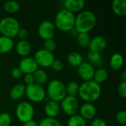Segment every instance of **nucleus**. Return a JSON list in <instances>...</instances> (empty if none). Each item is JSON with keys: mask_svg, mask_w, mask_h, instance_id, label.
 Masks as SVG:
<instances>
[{"mask_svg": "<svg viewBox=\"0 0 126 126\" xmlns=\"http://www.w3.org/2000/svg\"><path fill=\"white\" fill-rule=\"evenodd\" d=\"M116 120L120 125H126V111L121 110L116 115Z\"/></svg>", "mask_w": 126, "mask_h": 126, "instance_id": "nucleus-33", "label": "nucleus"}, {"mask_svg": "<svg viewBox=\"0 0 126 126\" xmlns=\"http://www.w3.org/2000/svg\"><path fill=\"white\" fill-rule=\"evenodd\" d=\"M64 9L75 14V13L81 12L85 6L83 0H66L63 3Z\"/></svg>", "mask_w": 126, "mask_h": 126, "instance_id": "nucleus-15", "label": "nucleus"}, {"mask_svg": "<svg viewBox=\"0 0 126 126\" xmlns=\"http://www.w3.org/2000/svg\"><path fill=\"white\" fill-rule=\"evenodd\" d=\"M18 20L11 16H6L0 20V33L2 36L12 38L16 37L20 29Z\"/></svg>", "mask_w": 126, "mask_h": 126, "instance_id": "nucleus-5", "label": "nucleus"}, {"mask_svg": "<svg viewBox=\"0 0 126 126\" xmlns=\"http://www.w3.org/2000/svg\"><path fill=\"white\" fill-rule=\"evenodd\" d=\"M67 62L72 67H78L83 63V56L78 52H72L67 55Z\"/></svg>", "mask_w": 126, "mask_h": 126, "instance_id": "nucleus-22", "label": "nucleus"}, {"mask_svg": "<svg viewBox=\"0 0 126 126\" xmlns=\"http://www.w3.org/2000/svg\"><path fill=\"white\" fill-rule=\"evenodd\" d=\"M14 47V43L12 38L1 36L0 37V54L10 52Z\"/></svg>", "mask_w": 126, "mask_h": 126, "instance_id": "nucleus-21", "label": "nucleus"}, {"mask_svg": "<svg viewBox=\"0 0 126 126\" xmlns=\"http://www.w3.org/2000/svg\"><path fill=\"white\" fill-rule=\"evenodd\" d=\"M87 58L89 61V63H90L92 65L94 64L96 66H100L103 63V57L100 55V53H98V52L89 51L87 55Z\"/></svg>", "mask_w": 126, "mask_h": 126, "instance_id": "nucleus-25", "label": "nucleus"}, {"mask_svg": "<svg viewBox=\"0 0 126 126\" xmlns=\"http://www.w3.org/2000/svg\"><path fill=\"white\" fill-rule=\"evenodd\" d=\"M16 36L20 39V40H26V38L28 36V32L27 30L24 28H20L19 30L18 31V33Z\"/></svg>", "mask_w": 126, "mask_h": 126, "instance_id": "nucleus-37", "label": "nucleus"}, {"mask_svg": "<svg viewBox=\"0 0 126 126\" xmlns=\"http://www.w3.org/2000/svg\"><path fill=\"white\" fill-rule=\"evenodd\" d=\"M11 117L7 112L0 114V126H10L11 124Z\"/></svg>", "mask_w": 126, "mask_h": 126, "instance_id": "nucleus-32", "label": "nucleus"}, {"mask_svg": "<svg viewBox=\"0 0 126 126\" xmlns=\"http://www.w3.org/2000/svg\"><path fill=\"white\" fill-rule=\"evenodd\" d=\"M76 41L80 47L84 48L89 47L91 37L89 33H78L76 36Z\"/></svg>", "mask_w": 126, "mask_h": 126, "instance_id": "nucleus-28", "label": "nucleus"}, {"mask_svg": "<svg viewBox=\"0 0 126 126\" xmlns=\"http://www.w3.org/2000/svg\"><path fill=\"white\" fill-rule=\"evenodd\" d=\"M101 86L93 80L83 82L79 88L78 95L86 103H94L97 101L101 94Z\"/></svg>", "mask_w": 126, "mask_h": 126, "instance_id": "nucleus-2", "label": "nucleus"}, {"mask_svg": "<svg viewBox=\"0 0 126 126\" xmlns=\"http://www.w3.org/2000/svg\"><path fill=\"white\" fill-rule=\"evenodd\" d=\"M126 126V125H124V126Z\"/></svg>", "mask_w": 126, "mask_h": 126, "instance_id": "nucleus-42", "label": "nucleus"}, {"mask_svg": "<svg viewBox=\"0 0 126 126\" xmlns=\"http://www.w3.org/2000/svg\"><path fill=\"white\" fill-rule=\"evenodd\" d=\"M23 126H38V123L36 121L32 120H30L28 122L24 123Z\"/></svg>", "mask_w": 126, "mask_h": 126, "instance_id": "nucleus-40", "label": "nucleus"}, {"mask_svg": "<svg viewBox=\"0 0 126 126\" xmlns=\"http://www.w3.org/2000/svg\"><path fill=\"white\" fill-rule=\"evenodd\" d=\"M109 78V72L105 68H99L94 72L93 80L98 84L105 83Z\"/></svg>", "mask_w": 126, "mask_h": 126, "instance_id": "nucleus-24", "label": "nucleus"}, {"mask_svg": "<svg viewBox=\"0 0 126 126\" xmlns=\"http://www.w3.org/2000/svg\"><path fill=\"white\" fill-rule=\"evenodd\" d=\"M123 63H124V58L123 55L117 52L111 55L109 61V66L113 71H118L122 68Z\"/></svg>", "mask_w": 126, "mask_h": 126, "instance_id": "nucleus-19", "label": "nucleus"}, {"mask_svg": "<svg viewBox=\"0 0 126 126\" xmlns=\"http://www.w3.org/2000/svg\"><path fill=\"white\" fill-rule=\"evenodd\" d=\"M55 24L52 21H43L38 27V34L39 37L44 41L52 39L55 34Z\"/></svg>", "mask_w": 126, "mask_h": 126, "instance_id": "nucleus-10", "label": "nucleus"}, {"mask_svg": "<svg viewBox=\"0 0 126 126\" xmlns=\"http://www.w3.org/2000/svg\"><path fill=\"white\" fill-rule=\"evenodd\" d=\"M25 95L27 99L32 103H41L46 97V91L42 86L36 83L26 86Z\"/></svg>", "mask_w": 126, "mask_h": 126, "instance_id": "nucleus-7", "label": "nucleus"}, {"mask_svg": "<svg viewBox=\"0 0 126 126\" xmlns=\"http://www.w3.org/2000/svg\"><path fill=\"white\" fill-rule=\"evenodd\" d=\"M80 85L76 81H70L66 86V95L72 97H77L79 93Z\"/></svg>", "mask_w": 126, "mask_h": 126, "instance_id": "nucleus-27", "label": "nucleus"}, {"mask_svg": "<svg viewBox=\"0 0 126 126\" xmlns=\"http://www.w3.org/2000/svg\"><path fill=\"white\" fill-rule=\"evenodd\" d=\"M43 47L44 50L52 53L56 49V43L53 39H48L44 41Z\"/></svg>", "mask_w": 126, "mask_h": 126, "instance_id": "nucleus-31", "label": "nucleus"}, {"mask_svg": "<svg viewBox=\"0 0 126 126\" xmlns=\"http://www.w3.org/2000/svg\"><path fill=\"white\" fill-rule=\"evenodd\" d=\"M32 76L34 79V83H36L40 86H42L43 84L46 83L48 80V75L44 69H38L32 74Z\"/></svg>", "mask_w": 126, "mask_h": 126, "instance_id": "nucleus-23", "label": "nucleus"}, {"mask_svg": "<svg viewBox=\"0 0 126 126\" xmlns=\"http://www.w3.org/2000/svg\"><path fill=\"white\" fill-rule=\"evenodd\" d=\"M91 126H107V124L103 120L100 118H95L92 122Z\"/></svg>", "mask_w": 126, "mask_h": 126, "instance_id": "nucleus-38", "label": "nucleus"}, {"mask_svg": "<svg viewBox=\"0 0 126 126\" xmlns=\"http://www.w3.org/2000/svg\"><path fill=\"white\" fill-rule=\"evenodd\" d=\"M95 69L93 65L89 62H83L78 67V73L79 77L85 81L93 80Z\"/></svg>", "mask_w": 126, "mask_h": 126, "instance_id": "nucleus-12", "label": "nucleus"}, {"mask_svg": "<svg viewBox=\"0 0 126 126\" xmlns=\"http://www.w3.org/2000/svg\"><path fill=\"white\" fill-rule=\"evenodd\" d=\"M4 10L6 13L13 14L18 12L20 9V4L16 1H7L4 4Z\"/></svg>", "mask_w": 126, "mask_h": 126, "instance_id": "nucleus-26", "label": "nucleus"}, {"mask_svg": "<svg viewBox=\"0 0 126 126\" xmlns=\"http://www.w3.org/2000/svg\"><path fill=\"white\" fill-rule=\"evenodd\" d=\"M80 116L83 117L85 120H89L93 119L96 114H97V109L96 107L91 103H83L80 109Z\"/></svg>", "mask_w": 126, "mask_h": 126, "instance_id": "nucleus-14", "label": "nucleus"}, {"mask_svg": "<svg viewBox=\"0 0 126 126\" xmlns=\"http://www.w3.org/2000/svg\"><path fill=\"white\" fill-rule=\"evenodd\" d=\"M25 88L24 84L18 83L13 86L10 91V97L13 100H18L25 95Z\"/></svg>", "mask_w": 126, "mask_h": 126, "instance_id": "nucleus-18", "label": "nucleus"}, {"mask_svg": "<svg viewBox=\"0 0 126 126\" xmlns=\"http://www.w3.org/2000/svg\"><path fill=\"white\" fill-rule=\"evenodd\" d=\"M117 93L122 98L126 97V82H121L117 88Z\"/></svg>", "mask_w": 126, "mask_h": 126, "instance_id": "nucleus-35", "label": "nucleus"}, {"mask_svg": "<svg viewBox=\"0 0 126 126\" xmlns=\"http://www.w3.org/2000/svg\"><path fill=\"white\" fill-rule=\"evenodd\" d=\"M60 109L61 107L58 103L52 100H48L44 106V112L49 118H55L59 114Z\"/></svg>", "mask_w": 126, "mask_h": 126, "instance_id": "nucleus-16", "label": "nucleus"}, {"mask_svg": "<svg viewBox=\"0 0 126 126\" xmlns=\"http://www.w3.org/2000/svg\"><path fill=\"white\" fill-rule=\"evenodd\" d=\"M16 51L18 55L23 58L28 57L31 52V45L27 40H20L16 45Z\"/></svg>", "mask_w": 126, "mask_h": 126, "instance_id": "nucleus-17", "label": "nucleus"}, {"mask_svg": "<svg viewBox=\"0 0 126 126\" xmlns=\"http://www.w3.org/2000/svg\"><path fill=\"white\" fill-rule=\"evenodd\" d=\"M46 94L49 100L61 102L66 96V85L60 80H52L47 85Z\"/></svg>", "mask_w": 126, "mask_h": 126, "instance_id": "nucleus-4", "label": "nucleus"}, {"mask_svg": "<svg viewBox=\"0 0 126 126\" xmlns=\"http://www.w3.org/2000/svg\"><path fill=\"white\" fill-rule=\"evenodd\" d=\"M24 81L27 84V86L34 83V79H33L32 74H26V75H24Z\"/></svg>", "mask_w": 126, "mask_h": 126, "instance_id": "nucleus-39", "label": "nucleus"}, {"mask_svg": "<svg viewBox=\"0 0 126 126\" xmlns=\"http://www.w3.org/2000/svg\"><path fill=\"white\" fill-rule=\"evenodd\" d=\"M67 126H86V120L78 114L70 117L68 120Z\"/></svg>", "mask_w": 126, "mask_h": 126, "instance_id": "nucleus-29", "label": "nucleus"}, {"mask_svg": "<svg viewBox=\"0 0 126 126\" xmlns=\"http://www.w3.org/2000/svg\"><path fill=\"white\" fill-rule=\"evenodd\" d=\"M38 126H62L61 123L55 118L46 117L41 120L38 123Z\"/></svg>", "mask_w": 126, "mask_h": 126, "instance_id": "nucleus-30", "label": "nucleus"}, {"mask_svg": "<svg viewBox=\"0 0 126 126\" xmlns=\"http://www.w3.org/2000/svg\"><path fill=\"white\" fill-rule=\"evenodd\" d=\"M97 24L95 14L89 10L80 12L75 16V30L78 33H89Z\"/></svg>", "mask_w": 126, "mask_h": 126, "instance_id": "nucleus-1", "label": "nucleus"}, {"mask_svg": "<svg viewBox=\"0 0 126 126\" xmlns=\"http://www.w3.org/2000/svg\"><path fill=\"white\" fill-rule=\"evenodd\" d=\"M106 46H107L106 39L101 35H97L91 38V41L88 47L89 49V51L100 53L103 50H105V49L106 48Z\"/></svg>", "mask_w": 126, "mask_h": 126, "instance_id": "nucleus-13", "label": "nucleus"}, {"mask_svg": "<svg viewBox=\"0 0 126 126\" xmlns=\"http://www.w3.org/2000/svg\"><path fill=\"white\" fill-rule=\"evenodd\" d=\"M111 9L113 12L120 16L126 15V0H114L111 4Z\"/></svg>", "mask_w": 126, "mask_h": 126, "instance_id": "nucleus-20", "label": "nucleus"}, {"mask_svg": "<svg viewBox=\"0 0 126 126\" xmlns=\"http://www.w3.org/2000/svg\"><path fill=\"white\" fill-rule=\"evenodd\" d=\"M22 75L23 73L18 67L13 68L11 71V76L14 79H19L21 77H22Z\"/></svg>", "mask_w": 126, "mask_h": 126, "instance_id": "nucleus-36", "label": "nucleus"}, {"mask_svg": "<svg viewBox=\"0 0 126 126\" xmlns=\"http://www.w3.org/2000/svg\"><path fill=\"white\" fill-rule=\"evenodd\" d=\"M35 114L32 105L29 102H21L18 104L16 109V116L21 123H26L32 120Z\"/></svg>", "mask_w": 126, "mask_h": 126, "instance_id": "nucleus-6", "label": "nucleus"}, {"mask_svg": "<svg viewBox=\"0 0 126 126\" xmlns=\"http://www.w3.org/2000/svg\"><path fill=\"white\" fill-rule=\"evenodd\" d=\"M61 109L69 117L77 114L79 110V102L77 97L66 95L61 101Z\"/></svg>", "mask_w": 126, "mask_h": 126, "instance_id": "nucleus-8", "label": "nucleus"}, {"mask_svg": "<svg viewBox=\"0 0 126 126\" xmlns=\"http://www.w3.org/2000/svg\"><path fill=\"white\" fill-rule=\"evenodd\" d=\"M34 59L38 66L44 68H48L51 66L52 62L54 61L55 56L53 53L46 51L44 49H41L35 52Z\"/></svg>", "mask_w": 126, "mask_h": 126, "instance_id": "nucleus-9", "label": "nucleus"}, {"mask_svg": "<svg viewBox=\"0 0 126 126\" xmlns=\"http://www.w3.org/2000/svg\"><path fill=\"white\" fill-rule=\"evenodd\" d=\"M38 64L34 58L25 57L23 58L18 65V68L21 69L23 74H33L38 69Z\"/></svg>", "mask_w": 126, "mask_h": 126, "instance_id": "nucleus-11", "label": "nucleus"}, {"mask_svg": "<svg viewBox=\"0 0 126 126\" xmlns=\"http://www.w3.org/2000/svg\"><path fill=\"white\" fill-rule=\"evenodd\" d=\"M52 69L55 72H60L63 69V63L60 60H58V59H55L54 61L52 62L51 66Z\"/></svg>", "mask_w": 126, "mask_h": 126, "instance_id": "nucleus-34", "label": "nucleus"}, {"mask_svg": "<svg viewBox=\"0 0 126 126\" xmlns=\"http://www.w3.org/2000/svg\"><path fill=\"white\" fill-rule=\"evenodd\" d=\"M120 79L122 80V82H126V71L125 70L120 73Z\"/></svg>", "mask_w": 126, "mask_h": 126, "instance_id": "nucleus-41", "label": "nucleus"}, {"mask_svg": "<svg viewBox=\"0 0 126 126\" xmlns=\"http://www.w3.org/2000/svg\"><path fill=\"white\" fill-rule=\"evenodd\" d=\"M75 16L66 9L58 12L55 18V27L63 32L71 31L75 28Z\"/></svg>", "mask_w": 126, "mask_h": 126, "instance_id": "nucleus-3", "label": "nucleus"}]
</instances>
